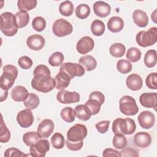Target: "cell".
<instances>
[{
	"label": "cell",
	"mask_w": 157,
	"mask_h": 157,
	"mask_svg": "<svg viewBox=\"0 0 157 157\" xmlns=\"http://www.w3.org/2000/svg\"><path fill=\"white\" fill-rule=\"evenodd\" d=\"M31 86L39 92H50L55 87V78L46 74L34 75L31 80Z\"/></svg>",
	"instance_id": "cell-1"
},
{
	"label": "cell",
	"mask_w": 157,
	"mask_h": 157,
	"mask_svg": "<svg viewBox=\"0 0 157 157\" xmlns=\"http://www.w3.org/2000/svg\"><path fill=\"white\" fill-rule=\"evenodd\" d=\"M15 15L9 12H6L1 15V31L6 36L11 37L15 35L18 31Z\"/></svg>",
	"instance_id": "cell-2"
},
{
	"label": "cell",
	"mask_w": 157,
	"mask_h": 157,
	"mask_svg": "<svg viewBox=\"0 0 157 157\" xmlns=\"http://www.w3.org/2000/svg\"><path fill=\"white\" fill-rule=\"evenodd\" d=\"M18 75V69L12 64L5 65L2 68V74L0 77V88L8 91L13 85Z\"/></svg>",
	"instance_id": "cell-3"
},
{
	"label": "cell",
	"mask_w": 157,
	"mask_h": 157,
	"mask_svg": "<svg viewBox=\"0 0 157 157\" xmlns=\"http://www.w3.org/2000/svg\"><path fill=\"white\" fill-rule=\"evenodd\" d=\"M136 129V124L133 119L129 118L115 119L112 124V131L114 134L131 135Z\"/></svg>",
	"instance_id": "cell-4"
},
{
	"label": "cell",
	"mask_w": 157,
	"mask_h": 157,
	"mask_svg": "<svg viewBox=\"0 0 157 157\" xmlns=\"http://www.w3.org/2000/svg\"><path fill=\"white\" fill-rule=\"evenodd\" d=\"M136 40L137 44L142 47L155 44L157 41V28H150L147 31H139L136 36Z\"/></svg>",
	"instance_id": "cell-5"
},
{
	"label": "cell",
	"mask_w": 157,
	"mask_h": 157,
	"mask_svg": "<svg viewBox=\"0 0 157 157\" xmlns=\"http://www.w3.org/2000/svg\"><path fill=\"white\" fill-rule=\"evenodd\" d=\"M120 112L128 116L135 115L139 112V107L134 98L130 96H123L119 101Z\"/></svg>",
	"instance_id": "cell-6"
},
{
	"label": "cell",
	"mask_w": 157,
	"mask_h": 157,
	"mask_svg": "<svg viewBox=\"0 0 157 157\" xmlns=\"http://www.w3.org/2000/svg\"><path fill=\"white\" fill-rule=\"evenodd\" d=\"M87 132L85 125L80 123L75 124L67 131V139L74 142L82 141L86 137Z\"/></svg>",
	"instance_id": "cell-7"
},
{
	"label": "cell",
	"mask_w": 157,
	"mask_h": 157,
	"mask_svg": "<svg viewBox=\"0 0 157 157\" xmlns=\"http://www.w3.org/2000/svg\"><path fill=\"white\" fill-rule=\"evenodd\" d=\"M53 34L58 37H64L69 35L73 31V27L71 23L63 18L56 20L52 26Z\"/></svg>",
	"instance_id": "cell-8"
},
{
	"label": "cell",
	"mask_w": 157,
	"mask_h": 157,
	"mask_svg": "<svg viewBox=\"0 0 157 157\" xmlns=\"http://www.w3.org/2000/svg\"><path fill=\"white\" fill-rule=\"evenodd\" d=\"M59 71L66 74L71 80L75 77H81L85 74V69L80 64L73 63H64L61 64Z\"/></svg>",
	"instance_id": "cell-9"
},
{
	"label": "cell",
	"mask_w": 157,
	"mask_h": 157,
	"mask_svg": "<svg viewBox=\"0 0 157 157\" xmlns=\"http://www.w3.org/2000/svg\"><path fill=\"white\" fill-rule=\"evenodd\" d=\"M50 150V142L47 139H40L29 148L30 155L34 157H44Z\"/></svg>",
	"instance_id": "cell-10"
},
{
	"label": "cell",
	"mask_w": 157,
	"mask_h": 157,
	"mask_svg": "<svg viewBox=\"0 0 157 157\" xmlns=\"http://www.w3.org/2000/svg\"><path fill=\"white\" fill-rule=\"evenodd\" d=\"M56 99L61 104H72L80 101V94L76 91L61 90L56 95Z\"/></svg>",
	"instance_id": "cell-11"
},
{
	"label": "cell",
	"mask_w": 157,
	"mask_h": 157,
	"mask_svg": "<svg viewBox=\"0 0 157 157\" xmlns=\"http://www.w3.org/2000/svg\"><path fill=\"white\" fill-rule=\"evenodd\" d=\"M54 128V123L52 120L44 119L38 125L37 132L40 138L46 139L52 134Z\"/></svg>",
	"instance_id": "cell-12"
},
{
	"label": "cell",
	"mask_w": 157,
	"mask_h": 157,
	"mask_svg": "<svg viewBox=\"0 0 157 157\" xmlns=\"http://www.w3.org/2000/svg\"><path fill=\"white\" fill-rule=\"evenodd\" d=\"M17 121L22 128H27L31 126L34 121V117L31 110L26 109L20 111L17 115Z\"/></svg>",
	"instance_id": "cell-13"
},
{
	"label": "cell",
	"mask_w": 157,
	"mask_h": 157,
	"mask_svg": "<svg viewBox=\"0 0 157 157\" xmlns=\"http://www.w3.org/2000/svg\"><path fill=\"white\" fill-rule=\"evenodd\" d=\"M94 47V42L90 36L82 37L77 43L76 49L82 55L86 54L91 52Z\"/></svg>",
	"instance_id": "cell-14"
},
{
	"label": "cell",
	"mask_w": 157,
	"mask_h": 157,
	"mask_svg": "<svg viewBox=\"0 0 157 157\" xmlns=\"http://www.w3.org/2000/svg\"><path fill=\"white\" fill-rule=\"evenodd\" d=\"M138 122L142 128L150 129L155 124V117L150 111L145 110L139 115Z\"/></svg>",
	"instance_id": "cell-15"
},
{
	"label": "cell",
	"mask_w": 157,
	"mask_h": 157,
	"mask_svg": "<svg viewBox=\"0 0 157 157\" xmlns=\"http://www.w3.org/2000/svg\"><path fill=\"white\" fill-rule=\"evenodd\" d=\"M45 40L40 34H33L29 36L26 40V44L29 49L33 50H40L45 45Z\"/></svg>",
	"instance_id": "cell-16"
},
{
	"label": "cell",
	"mask_w": 157,
	"mask_h": 157,
	"mask_svg": "<svg viewBox=\"0 0 157 157\" xmlns=\"http://www.w3.org/2000/svg\"><path fill=\"white\" fill-rule=\"evenodd\" d=\"M140 104L146 108H153L155 110L157 105L156 93H144L139 98Z\"/></svg>",
	"instance_id": "cell-17"
},
{
	"label": "cell",
	"mask_w": 157,
	"mask_h": 157,
	"mask_svg": "<svg viewBox=\"0 0 157 157\" xmlns=\"http://www.w3.org/2000/svg\"><path fill=\"white\" fill-rule=\"evenodd\" d=\"M93 10L97 16L101 18H104L110 13L111 7L108 3L98 1L93 4Z\"/></svg>",
	"instance_id": "cell-18"
},
{
	"label": "cell",
	"mask_w": 157,
	"mask_h": 157,
	"mask_svg": "<svg viewBox=\"0 0 157 157\" xmlns=\"http://www.w3.org/2000/svg\"><path fill=\"white\" fill-rule=\"evenodd\" d=\"M126 85L129 90L137 91L142 88L143 80L139 75L137 74H132L128 76L126 80Z\"/></svg>",
	"instance_id": "cell-19"
},
{
	"label": "cell",
	"mask_w": 157,
	"mask_h": 157,
	"mask_svg": "<svg viewBox=\"0 0 157 157\" xmlns=\"http://www.w3.org/2000/svg\"><path fill=\"white\" fill-rule=\"evenodd\" d=\"M134 142L138 147L146 148L151 144V137L147 132H139L134 137Z\"/></svg>",
	"instance_id": "cell-20"
},
{
	"label": "cell",
	"mask_w": 157,
	"mask_h": 157,
	"mask_svg": "<svg viewBox=\"0 0 157 157\" xmlns=\"http://www.w3.org/2000/svg\"><path fill=\"white\" fill-rule=\"evenodd\" d=\"M28 91L25 87L21 85L15 86L11 91L10 95L12 99L17 102L24 101L28 96Z\"/></svg>",
	"instance_id": "cell-21"
},
{
	"label": "cell",
	"mask_w": 157,
	"mask_h": 157,
	"mask_svg": "<svg viewBox=\"0 0 157 157\" xmlns=\"http://www.w3.org/2000/svg\"><path fill=\"white\" fill-rule=\"evenodd\" d=\"M132 19L135 24L140 28L145 27L148 23V17L147 13L140 9H137L134 11Z\"/></svg>",
	"instance_id": "cell-22"
},
{
	"label": "cell",
	"mask_w": 157,
	"mask_h": 157,
	"mask_svg": "<svg viewBox=\"0 0 157 157\" xmlns=\"http://www.w3.org/2000/svg\"><path fill=\"white\" fill-rule=\"evenodd\" d=\"M124 27V21L121 17L113 16L111 17L107 22L108 29L112 33L121 31Z\"/></svg>",
	"instance_id": "cell-23"
},
{
	"label": "cell",
	"mask_w": 157,
	"mask_h": 157,
	"mask_svg": "<svg viewBox=\"0 0 157 157\" xmlns=\"http://www.w3.org/2000/svg\"><path fill=\"white\" fill-rule=\"evenodd\" d=\"M78 62L86 71H93L97 66V61L96 59L91 55H85L80 57Z\"/></svg>",
	"instance_id": "cell-24"
},
{
	"label": "cell",
	"mask_w": 157,
	"mask_h": 157,
	"mask_svg": "<svg viewBox=\"0 0 157 157\" xmlns=\"http://www.w3.org/2000/svg\"><path fill=\"white\" fill-rule=\"evenodd\" d=\"M71 80L66 74L59 71L55 77L56 89L64 90L69 86Z\"/></svg>",
	"instance_id": "cell-25"
},
{
	"label": "cell",
	"mask_w": 157,
	"mask_h": 157,
	"mask_svg": "<svg viewBox=\"0 0 157 157\" xmlns=\"http://www.w3.org/2000/svg\"><path fill=\"white\" fill-rule=\"evenodd\" d=\"M75 116L82 121L88 120L91 115V113L88 107L85 104H79L77 105L74 109Z\"/></svg>",
	"instance_id": "cell-26"
},
{
	"label": "cell",
	"mask_w": 157,
	"mask_h": 157,
	"mask_svg": "<svg viewBox=\"0 0 157 157\" xmlns=\"http://www.w3.org/2000/svg\"><path fill=\"white\" fill-rule=\"evenodd\" d=\"M16 23L18 28L26 26L29 21V15L26 11L20 10L15 14Z\"/></svg>",
	"instance_id": "cell-27"
},
{
	"label": "cell",
	"mask_w": 157,
	"mask_h": 157,
	"mask_svg": "<svg viewBox=\"0 0 157 157\" xmlns=\"http://www.w3.org/2000/svg\"><path fill=\"white\" fill-rule=\"evenodd\" d=\"M40 103V100L38 96L34 93H29L28 98L23 101V104L26 108L34 110L36 109Z\"/></svg>",
	"instance_id": "cell-28"
},
{
	"label": "cell",
	"mask_w": 157,
	"mask_h": 157,
	"mask_svg": "<svg viewBox=\"0 0 157 157\" xmlns=\"http://www.w3.org/2000/svg\"><path fill=\"white\" fill-rule=\"evenodd\" d=\"M126 52L125 46L121 43H115L109 48L110 54L115 58L122 57Z\"/></svg>",
	"instance_id": "cell-29"
},
{
	"label": "cell",
	"mask_w": 157,
	"mask_h": 157,
	"mask_svg": "<svg viewBox=\"0 0 157 157\" xmlns=\"http://www.w3.org/2000/svg\"><path fill=\"white\" fill-rule=\"evenodd\" d=\"M144 64L148 68L155 66L156 64V51L155 50H149L145 53Z\"/></svg>",
	"instance_id": "cell-30"
},
{
	"label": "cell",
	"mask_w": 157,
	"mask_h": 157,
	"mask_svg": "<svg viewBox=\"0 0 157 157\" xmlns=\"http://www.w3.org/2000/svg\"><path fill=\"white\" fill-rule=\"evenodd\" d=\"M74 5L70 1H65L62 2L59 6V13L65 17L71 16L74 12Z\"/></svg>",
	"instance_id": "cell-31"
},
{
	"label": "cell",
	"mask_w": 157,
	"mask_h": 157,
	"mask_svg": "<svg viewBox=\"0 0 157 157\" xmlns=\"http://www.w3.org/2000/svg\"><path fill=\"white\" fill-rule=\"evenodd\" d=\"M105 25L101 20H94L91 25V33L96 36H102L105 31Z\"/></svg>",
	"instance_id": "cell-32"
},
{
	"label": "cell",
	"mask_w": 157,
	"mask_h": 157,
	"mask_svg": "<svg viewBox=\"0 0 157 157\" xmlns=\"http://www.w3.org/2000/svg\"><path fill=\"white\" fill-rule=\"evenodd\" d=\"M60 116L61 118L67 123H72L75 118L74 110L71 107H66L63 109L61 111Z\"/></svg>",
	"instance_id": "cell-33"
},
{
	"label": "cell",
	"mask_w": 157,
	"mask_h": 157,
	"mask_svg": "<svg viewBox=\"0 0 157 157\" xmlns=\"http://www.w3.org/2000/svg\"><path fill=\"white\" fill-rule=\"evenodd\" d=\"M91 10L88 5L86 4H81L78 5L75 9V13L77 17L80 19H85L90 14Z\"/></svg>",
	"instance_id": "cell-34"
},
{
	"label": "cell",
	"mask_w": 157,
	"mask_h": 157,
	"mask_svg": "<svg viewBox=\"0 0 157 157\" xmlns=\"http://www.w3.org/2000/svg\"><path fill=\"white\" fill-rule=\"evenodd\" d=\"M39 136L37 132L34 131H31L25 133L23 135V142L29 147L36 144L39 140Z\"/></svg>",
	"instance_id": "cell-35"
},
{
	"label": "cell",
	"mask_w": 157,
	"mask_h": 157,
	"mask_svg": "<svg viewBox=\"0 0 157 157\" xmlns=\"http://www.w3.org/2000/svg\"><path fill=\"white\" fill-rule=\"evenodd\" d=\"M128 141L126 137L123 134H115L113 138V146L117 149H123L127 145Z\"/></svg>",
	"instance_id": "cell-36"
},
{
	"label": "cell",
	"mask_w": 157,
	"mask_h": 157,
	"mask_svg": "<svg viewBox=\"0 0 157 157\" xmlns=\"http://www.w3.org/2000/svg\"><path fill=\"white\" fill-rule=\"evenodd\" d=\"M36 0H18L17 6L19 10L28 11L34 9L37 6Z\"/></svg>",
	"instance_id": "cell-37"
},
{
	"label": "cell",
	"mask_w": 157,
	"mask_h": 157,
	"mask_svg": "<svg viewBox=\"0 0 157 157\" xmlns=\"http://www.w3.org/2000/svg\"><path fill=\"white\" fill-rule=\"evenodd\" d=\"M51 143L53 147L56 149L63 148L65 144L64 136L61 133H55L51 137Z\"/></svg>",
	"instance_id": "cell-38"
},
{
	"label": "cell",
	"mask_w": 157,
	"mask_h": 157,
	"mask_svg": "<svg viewBox=\"0 0 157 157\" xmlns=\"http://www.w3.org/2000/svg\"><path fill=\"white\" fill-rule=\"evenodd\" d=\"M85 105L90 109L92 115H94L98 113L102 105V104L98 100L90 98H89L88 100L85 102Z\"/></svg>",
	"instance_id": "cell-39"
},
{
	"label": "cell",
	"mask_w": 157,
	"mask_h": 157,
	"mask_svg": "<svg viewBox=\"0 0 157 157\" xmlns=\"http://www.w3.org/2000/svg\"><path fill=\"white\" fill-rule=\"evenodd\" d=\"M141 52L136 47L129 48L126 53V58L129 61L135 63L138 61L141 58Z\"/></svg>",
	"instance_id": "cell-40"
},
{
	"label": "cell",
	"mask_w": 157,
	"mask_h": 157,
	"mask_svg": "<svg viewBox=\"0 0 157 157\" xmlns=\"http://www.w3.org/2000/svg\"><path fill=\"white\" fill-rule=\"evenodd\" d=\"M64 61V55L60 52H54L51 55L48 59V63L52 66H59L62 64Z\"/></svg>",
	"instance_id": "cell-41"
},
{
	"label": "cell",
	"mask_w": 157,
	"mask_h": 157,
	"mask_svg": "<svg viewBox=\"0 0 157 157\" xmlns=\"http://www.w3.org/2000/svg\"><path fill=\"white\" fill-rule=\"evenodd\" d=\"M117 70L121 74H127L131 71L132 64L131 63L126 59H120L117 64Z\"/></svg>",
	"instance_id": "cell-42"
},
{
	"label": "cell",
	"mask_w": 157,
	"mask_h": 157,
	"mask_svg": "<svg viewBox=\"0 0 157 157\" xmlns=\"http://www.w3.org/2000/svg\"><path fill=\"white\" fill-rule=\"evenodd\" d=\"M10 139V132L6 125L4 123L2 116H1V123L0 129V142L1 143H6Z\"/></svg>",
	"instance_id": "cell-43"
},
{
	"label": "cell",
	"mask_w": 157,
	"mask_h": 157,
	"mask_svg": "<svg viewBox=\"0 0 157 157\" xmlns=\"http://www.w3.org/2000/svg\"><path fill=\"white\" fill-rule=\"evenodd\" d=\"M33 28L37 32H41L46 27V21L42 17H35L32 21Z\"/></svg>",
	"instance_id": "cell-44"
},
{
	"label": "cell",
	"mask_w": 157,
	"mask_h": 157,
	"mask_svg": "<svg viewBox=\"0 0 157 157\" xmlns=\"http://www.w3.org/2000/svg\"><path fill=\"white\" fill-rule=\"evenodd\" d=\"M157 73L156 72H151L149 74L145 79V83L147 86L152 90L157 89Z\"/></svg>",
	"instance_id": "cell-45"
},
{
	"label": "cell",
	"mask_w": 157,
	"mask_h": 157,
	"mask_svg": "<svg viewBox=\"0 0 157 157\" xmlns=\"http://www.w3.org/2000/svg\"><path fill=\"white\" fill-rule=\"evenodd\" d=\"M4 156L6 157H26L28 156V155L25 154L23 153L21 151L18 150V148H9L7 149L5 152H4Z\"/></svg>",
	"instance_id": "cell-46"
},
{
	"label": "cell",
	"mask_w": 157,
	"mask_h": 157,
	"mask_svg": "<svg viewBox=\"0 0 157 157\" xmlns=\"http://www.w3.org/2000/svg\"><path fill=\"white\" fill-rule=\"evenodd\" d=\"M18 64L21 69H28L33 66V61L27 56H22L18 59Z\"/></svg>",
	"instance_id": "cell-47"
},
{
	"label": "cell",
	"mask_w": 157,
	"mask_h": 157,
	"mask_svg": "<svg viewBox=\"0 0 157 157\" xmlns=\"http://www.w3.org/2000/svg\"><path fill=\"white\" fill-rule=\"evenodd\" d=\"M110 123L109 120H104L96 123L95 126L99 133L104 134L108 131Z\"/></svg>",
	"instance_id": "cell-48"
},
{
	"label": "cell",
	"mask_w": 157,
	"mask_h": 157,
	"mask_svg": "<svg viewBox=\"0 0 157 157\" xmlns=\"http://www.w3.org/2000/svg\"><path fill=\"white\" fill-rule=\"evenodd\" d=\"M66 147H67L68 149H69L71 151H78L80 150L83 145V140L80 141V142H71L69 141L67 139L66 141Z\"/></svg>",
	"instance_id": "cell-49"
},
{
	"label": "cell",
	"mask_w": 157,
	"mask_h": 157,
	"mask_svg": "<svg viewBox=\"0 0 157 157\" xmlns=\"http://www.w3.org/2000/svg\"><path fill=\"white\" fill-rule=\"evenodd\" d=\"M37 74H46L50 75V71L48 67L44 64H40L37 66L34 71H33V75Z\"/></svg>",
	"instance_id": "cell-50"
},
{
	"label": "cell",
	"mask_w": 157,
	"mask_h": 157,
	"mask_svg": "<svg viewBox=\"0 0 157 157\" xmlns=\"http://www.w3.org/2000/svg\"><path fill=\"white\" fill-rule=\"evenodd\" d=\"M121 156H139V153L138 152L132 148H124L123 150L120 151Z\"/></svg>",
	"instance_id": "cell-51"
},
{
	"label": "cell",
	"mask_w": 157,
	"mask_h": 157,
	"mask_svg": "<svg viewBox=\"0 0 157 157\" xmlns=\"http://www.w3.org/2000/svg\"><path fill=\"white\" fill-rule=\"evenodd\" d=\"M89 98H93L98 100L102 105L104 104L105 101V96L103 94V93L98 91L91 92L89 96Z\"/></svg>",
	"instance_id": "cell-52"
},
{
	"label": "cell",
	"mask_w": 157,
	"mask_h": 157,
	"mask_svg": "<svg viewBox=\"0 0 157 157\" xmlns=\"http://www.w3.org/2000/svg\"><path fill=\"white\" fill-rule=\"evenodd\" d=\"M103 156H121L120 152L113 148H105L102 153Z\"/></svg>",
	"instance_id": "cell-53"
},
{
	"label": "cell",
	"mask_w": 157,
	"mask_h": 157,
	"mask_svg": "<svg viewBox=\"0 0 157 157\" xmlns=\"http://www.w3.org/2000/svg\"><path fill=\"white\" fill-rule=\"evenodd\" d=\"M8 95V91L7 90H3L1 89V102H2L3 101L6 100L7 99Z\"/></svg>",
	"instance_id": "cell-54"
},
{
	"label": "cell",
	"mask_w": 157,
	"mask_h": 157,
	"mask_svg": "<svg viewBox=\"0 0 157 157\" xmlns=\"http://www.w3.org/2000/svg\"><path fill=\"white\" fill-rule=\"evenodd\" d=\"M156 9H155V10H154V12L151 13V19L153 20V21L156 23Z\"/></svg>",
	"instance_id": "cell-55"
}]
</instances>
